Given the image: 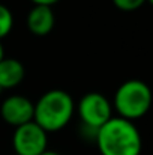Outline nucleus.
<instances>
[{
  "label": "nucleus",
  "mask_w": 153,
  "mask_h": 155,
  "mask_svg": "<svg viewBox=\"0 0 153 155\" xmlns=\"http://www.w3.org/2000/svg\"><path fill=\"white\" fill-rule=\"evenodd\" d=\"M2 119L17 128L33 120V101L24 95H9L0 105Z\"/></svg>",
  "instance_id": "6"
},
{
  "label": "nucleus",
  "mask_w": 153,
  "mask_h": 155,
  "mask_svg": "<svg viewBox=\"0 0 153 155\" xmlns=\"http://www.w3.org/2000/svg\"><path fill=\"white\" fill-rule=\"evenodd\" d=\"M12 155H18V154H15V152H14V154H12Z\"/></svg>",
  "instance_id": "14"
},
{
  "label": "nucleus",
  "mask_w": 153,
  "mask_h": 155,
  "mask_svg": "<svg viewBox=\"0 0 153 155\" xmlns=\"http://www.w3.org/2000/svg\"><path fill=\"white\" fill-rule=\"evenodd\" d=\"M56 24V15L51 6L33 5L26 17V26L32 35L47 36Z\"/></svg>",
  "instance_id": "7"
},
{
  "label": "nucleus",
  "mask_w": 153,
  "mask_h": 155,
  "mask_svg": "<svg viewBox=\"0 0 153 155\" xmlns=\"http://www.w3.org/2000/svg\"><path fill=\"white\" fill-rule=\"evenodd\" d=\"M33 5H42V6H54V5H57L60 0H30Z\"/></svg>",
  "instance_id": "11"
},
{
  "label": "nucleus",
  "mask_w": 153,
  "mask_h": 155,
  "mask_svg": "<svg viewBox=\"0 0 153 155\" xmlns=\"http://www.w3.org/2000/svg\"><path fill=\"white\" fill-rule=\"evenodd\" d=\"M26 77L24 65L15 57H3L0 60V91L15 89Z\"/></svg>",
  "instance_id": "8"
},
{
  "label": "nucleus",
  "mask_w": 153,
  "mask_h": 155,
  "mask_svg": "<svg viewBox=\"0 0 153 155\" xmlns=\"http://www.w3.org/2000/svg\"><path fill=\"white\" fill-rule=\"evenodd\" d=\"M113 5L125 12H132L140 8H143L146 3H152V0H111Z\"/></svg>",
  "instance_id": "10"
},
{
  "label": "nucleus",
  "mask_w": 153,
  "mask_h": 155,
  "mask_svg": "<svg viewBox=\"0 0 153 155\" xmlns=\"http://www.w3.org/2000/svg\"><path fill=\"white\" fill-rule=\"evenodd\" d=\"M101 155H141L143 137L135 122L113 116L95 133Z\"/></svg>",
  "instance_id": "1"
},
{
  "label": "nucleus",
  "mask_w": 153,
  "mask_h": 155,
  "mask_svg": "<svg viewBox=\"0 0 153 155\" xmlns=\"http://www.w3.org/2000/svg\"><path fill=\"white\" fill-rule=\"evenodd\" d=\"M152 91L147 83L132 78L117 87L111 104L119 117L134 122L147 114L152 107Z\"/></svg>",
  "instance_id": "3"
},
{
  "label": "nucleus",
  "mask_w": 153,
  "mask_h": 155,
  "mask_svg": "<svg viewBox=\"0 0 153 155\" xmlns=\"http://www.w3.org/2000/svg\"><path fill=\"white\" fill-rule=\"evenodd\" d=\"M75 114V101L63 89H50L33 103V122L45 133L63 130Z\"/></svg>",
  "instance_id": "2"
},
{
  "label": "nucleus",
  "mask_w": 153,
  "mask_h": 155,
  "mask_svg": "<svg viewBox=\"0 0 153 155\" xmlns=\"http://www.w3.org/2000/svg\"><path fill=\"white\" fill-rule=\"evenodd\" d=\"M12 29H14V14L6 5L0 3V41L6 38L12 32Z\"/></svg>",
  "instance_id": "9"
},
{
  "label": "nucleus",
  "mask_w": 153,
  "mask_h": 155,
  "mask_svg": "<svg viewBox=\"0 0 153 155\" xmlns=\"http://www.w3.org/2000/svg\"><path fill=\"white\" fill-rule=\"evenodd\" d=\"M41 155H60L59 152H56V151H50V149H47V151H44Z\"/></svg>",
  "instance_id": "12"
},
{
  "label": "nucleus",
  "mask_w": 153,
  "mask_h": 155,
  "mask_svg": "<svg viewBox=\"0 0 153 155\" xmlns=\"http://www.w3.org/2000/svg\"><path fill=\"white\" fill-rule=\"evenodd\" d=\"M12 146L18 155H41L48 149V133L36 122H27L14 130Z\"/></svg>",
  "instance_id": "5"
},
{
  "label": "nucleus",
  "mask_w": 153,
  "mask_h": 155,
  "mask_svg": "<svg viewBox=\"0 0 153 155\" xmlns=\"http://www.w3.org/2000/svg\"><path fill=\"white\" fill-rule=\"evenodd\" d=\"M3 57H6V56H5V50H3V44H2V41H0V60H2Z\"/></svg>",
  "instance_id": "13"
},
{
  "label": "nucleus",
  "mask_w": 153,
  "mask_h": 155,
  "mask_svg": "<svg viewBox=\"0 0 153 155\" xmlns=\"http://www.w3.org/2000/svg\"><path fill=\"white\" fill-rule=\"evenodd\" d=\"M75 113L78 114L83 127L95 134L113 117V104L99 92H89L75 104Z\"/></svg>",
  "instance_id": "4"
}]
</instances>
